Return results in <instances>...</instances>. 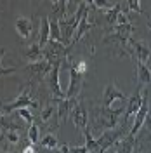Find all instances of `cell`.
Wrapping results in <instances>:
<instances>
[{
	"label": "cell",
	"instance_id": "obj_21",
	"mask_svg": "<svg viewBox=\"0 0 151 153\" xmlns=\"http://www.w3.org/2000/svg\"><path fill=\"white\" fill-rule=\"evenodd\" d=\"M122 2H118L116 5H115L113 9L106 10V21L110 23V25H113V26H116V21H118V16H120V12H122Z\"/></svg>",
	"mask_w": 151,
	"mask_h": 153
},
{
	"label": "cell",
	"instance_id": "obj_11",
	"mask_svg": "<svg viewBox=\"0 0 151 153\" xmlns=\"http://www.w3.org/2000/svg\"><path fill=\"white\" fill-rule=\"evenodd\" d=\"M14 26H16V31L18 35L23 40H28L31 31H33V19L31 18H24V16H19L16 21H14Z\"/></svg>",
	"mask_w": 151,
	"mask_h": 153
},
{
	"label": "cell",
	"instance_id": "obj_24",
	"mask_svg": "<svg viewBox=\"0 0 151 153\" xmlns=\"http://www.w3.org/2000/svg\"><path fill=\"white\" fill-rule=\"evenodd\" d=\"M118 2H101V0H92L90 2V5H95L97 9H101V10H110V9H113L115 5H116Z\"/></svg>",
	"mask_w": 151,
	"mask_h": 153
},
{
	"label": "cell",
	"instance_id": "obj_31",
	"mask_svg": "<svg viewBox=\"0 0 151 153\" xmlns=\"http://www.w3.org/2000/svg\"><path fill=\"white\" fill-rule=\"evenodd\" d=\"M52 153H70V144H61L57 150H54Z\"/></svg>",
	"mask_w": 151,
	"mask_h": 153
},
{
	"label": "cell",
	"instance_id": "obj_8",
	"mask_svg": "<svg viewBox=\"0 0 151 153\" xmlns=\"http://www.w3.org/2000/svg\"><path fill=\"white\" fill-rule=\"evenodd\" d=\"M82 82H84V75H80L75 70V66L70 68V85L66 89V99H76V96L82 89Z\"/></svg>",
	"mask_w": 151,
	"mask_h": 153
},
{
	"label": "cell",
	"instance_id": "obj_32",
	"mask_svg": "<svg viewBox=\"0 0 151 153\" xmlns=\"http://www.w3.org/2000/svg\"><path fill=\"white\" fill-rule=\"evenodd\" d=\"M35 144H30V146H26L24 150H23V153H35V148H33Z\"/></svg>",
	"mask_w": 151,
	"mask_h": 153
},
{
	"label": "cell",
	"instance_id": "obj_9",
	"mask_svg": "<svg viewBox=\"0 0 151 153\" xmlns=\"http://www.w3.org/2000/svg\"><path fill=\"white\" fill-rule=\"evenodd\" d=\"M71 120H73L75 127H78L82 132L89 129V115H87V110H85V106L82 103H76L73 106V110H71Z\"/></svg>",
	"mask_w": 151,
	"mask_h": 153
},
{
	"label": "cell",
	"instance_id": "obj_33",
	"mask_svg": "<svg viewBox=\"0 0 151 153\" xmlns=\"http://www.w3.org/2000/svg\"><path fill=\"white\" fill-rule=\"evenodd\" d=\"M146 125H148V131L151 132V118L148 117V120H146Z\"/></svg>",
	"mask_w": 151,
	"mask_h": 153
},
{
	"label": "cell",
	"instance_id": "obj_30",
	"mask_svg": "<svg viewBox=\"0 0 151 153\" xmlns=\"http://www.w3.org/2000/svg\"><path fill=\"white\" fill-rule=\"evenodd\" d=\"M70 153H89V150H87V146H76V148H71L70 146Z\"/></svg>",
	"mask_w": 151,
	"mask_h": 153
},
{
	"label": "cell",
	"instance_id": "obj_14",
	"mask_svg": "<svg viewBox=\"0 0 151 153\" xmlns=\"http://www.w3.org/2000/svg\"><path fill=\"white\" fill-rule=\"evenodd\" d=\"M76 103H78L76 99H63V101H59V108H57V125L64 124V120L68 118L70 111L73 110V106Z\"/></svg>",
	"mask_w": 151,
	"mask_h": 153
},
{
	"label": "cell",
	"instance_id": "obj_12",
	"mask_svg": "<svg viewBox=\"0 0 151 153\" xmlns=\"http://www.w3.org/2000/svg\"><path fill=\"white\" fill-rule=\"evenodd\" d=\"M129 44L134 47V56H135V59H137V63H141V65H146L148 63V59H150V47L148 45H144V44H141V42H137V40H134V38H130L129 40Z\"/></svg>",
	"mask_w": 151,
	"mask_h": 153
},
{
	"label": "cell",
	"instance_id": "obj_27",
	"mask_svg": "<svg viewBox=\"0 0 151 153\" xmlns=\"http://www.w3.org/2000/svg\"><path fill=\"white\" fill-rule=\"evenodd\" d=\"M127 10H134V12H142V9H141V2L139 0H129L127 2Z\"/></svg>",
	"mask_w": 151,
	"mask_h": 153
},
{
	"label": "cell",
	"instance_id": "obj_29",
	"mask_svg": "<svg viewBox=\"0 0 151 153\" xmlns=\"http://www.w3.org/2000/svg\"><path fill=\"white\" fill-rule=\"evenodd\" d=\"M73 66H75V70L80 73V75H85V73H87V63H85V61H78V63L73 65Z\"/></svg>",
	"mask_w": 151,
	"mask_h": 153
},
{
	"label": "cell",
	"instance_id": "obj_7",
	"mask_svg": "<svg viewBox=\"0 0 151 153\" xmlns=\"http://www.w3.org/2000/svg\"><path fill=\"white\" fill-rule=\"evenodd\" d=\"M52 63L49 61L47 57H44L42 61H37V63H28V70L31 71V75L37 76L38 80H44L45 76L50 75V71H52Z\"/></svg>",
	"mask_w": 151,
	"mask_h": 153
},
{
	"label": "cell",
	"instance_id": "obj_16",
	"mask_svg": "<svg viewBox=\"0 0 151 153\" xmlns=\"http://www.w3.org/2000/svg\"><path fill=\"white\" fill-rule=\"evenodd\" d=\"M134 136H125L123 139H120L118 143L115 144V148H116V153H132L134 150Z\"/></svg>",
	"mask_w": 151,
	"mask_h": 153
},
{
	"label": "cell",
	"instance_id": "obj_2",
	"mask_svg": "<svg viewBox=\"0 0 151 153\" xmlns=\"http://www.w3.org/2000/svg\"><path fill=\"white\" fill-rule=\"evenodd\" d=\"M123 111H111L106 108H95L94 110V129L97 131H111L118 127V117Z\"/></svg>",
	"mask_w": 151,
	"mask_h": 153
},
{
	"label": "cell",
	"instance_id": "obj_28",
	"mask_svg": "<svg viewBox=\"0 0 151 153\" xmlns=\"http://www.w3.org/2000/svg\"><path fill=\"white\" fill-rule=\"evenodd\" d=\"M129 23H130V19H129V16H127V12L122 10L120 16H118V21H116V26H120V25H129Z\"/></svg>",
	"mask_w": 151,
	"mask_h": 153
},
{
	"label": "cell",
	"instance_id": "obj_3",
	"mask_svg": "<svg viewBox=\"0 0 151 153\" xmlns=\"http://www.w3.org/2000/svg\"><path fill=\"white\" fill-rule=\"evenodd\" d=\"M125 129H127V125L123 124V125H120V127L111 129V131H104V132L101 134V137L97 139V144H99V153L108 152V150H110V148H113L120 139H123V137H125Z\"/></svg>",
	"mask_w": 151,
	"mask_h": 153
},
{
	"label": "cell",
	"instance_id": "obj_20",
	"mask_svg": "<svg viewBox=\"0 0 151 153\" xmlns=\"http://www.w3.org/2000/svg\"><path fill=\"white\" fill-rule=\"evenodd\" d=\"M40 146H44L45 150H57V146H59V143H57V137L54 136V134H45L42 139H40Z\"/></svg>",
	"mask_w": 151,
	"mask_h": 153
},
{
	"label": "cell",
	"instance_id": "obj_26",
	"mask_svg": "<svg viewBox=\"0 0 151 153\" xmlns=\"http://www.w3.org/2000/svg\"><path fill=\"white\" fill-rule=\"evenodd\" d=\"M5 137H7V141H9L10 144H18L19 141H21V136H19V132H16V131H5Z\"/></svg>",
	"mask_w": 151,
	"mask_h": 153
},
{
	"label": "cell",
	"instance_id": "obj_17",
	"mask_svg": "<svg viewBox=\"0 0 151 153\" xmlns=\"http://www.w3.org/2000/svg\"><path fill=\"white\" fill-rule=\"evenodd\" d=\"M44 49L40 47L38 44H33V45H30L28 51H26V59H28L30 63H37V61H42L44 59Z\"/></svg>",
	"mask_w": 151,
	"mask_h": 153
},
{
	"label": "cell",
	"instance_id": "obj_5",
	"mask_svg": "<svg viewBox=\"0 0 151 153\" xmlns=\"http://www.w3.org/2000/svg\"><path fill=\"white\" fill-rule=\"evenodd\" d=\"M144 96H146V92H144ZM144 96L141 94V89L135 92V94L129 99V105H127V113H125V125L129 127L130 124H134V120H135V115H137V111L141 110L142 103H144Z\"/></svg>",
	"mask_w": 151,
	"mask_h": 153
},
{
	"label": "cell",
	"instance_id": "obj_4",
	"mask_svg": "<svg viewBox=\"0 0 151 153\" xmlns=\"http://www.w3.org/2000/svg\"><path fill=\"white\" fill-rule=\"evenodd\" d=\"M23 108H33V110H37V108H38V101H33V99L30 97L28 87H26V89H23V92H21L14 101L5 103V105L2 106V115L10 113V111H14V110L18 111V110H23Z\"/></svg>",
	"mask_w": 151,
	"mask_h": 153
},
{
	"label": "cell",
	"instance_id": "obj_15",
	"mask_svg": "<svg viewBox=\"0 0 151 153\" xmlns=\"http://www.w3.org/2000/svg\"><path fill=\"white\" fill-rule=\"evenodd\" d=\"M50 42V18H40V35H38V45L44 49Z\"/></svg>",
	"mask_w": 151,
	"mask_h": 153
},
{
	"label": "cell",
	"instance_id": "obj_22",
	"mask_svg": "<svg viewBox=\"0 0 151 153\" xmlns=\"http://www.w3.org/2000/svg\"><path fill=\"white\" fill-rule=\"evenodd\" d=\"M28 141H30V144H37L38 143V125L37 124H31L28 127Z\"/></svg>",
	"mask_w": 151,
	"mask_h": 153
},
{
	"label": "cell",
	"instance_id": "obj_1",
	"mask_svg": "<svg viewBox=\"0 0 151 153\" xmlns=\"http://www.w3.org/2000/svg\"><path fill=\"white\" fill-rule=\"evenodd\" d=\"M129 99L130 97H127L115 84H108L103 96V108L111 111H123L129 105Z\"/></svg>",
	"mask_w": 151,
	"mask_h": 153
},
{
	"label": "cell",
	"instance_id": "obj_25",
	"mask_svg": "<svg viewBox=\"0 0 151 153\" xmlns=\"http://www.w3.org/2000/svg\"><path fill=\"white\" fill-rule=\"evenodd\" d=\"M52 111H54V105H49L47 108H44V110L40 111V118H42V122H44V124H47L49 120H50Z\"/></svg>",
	"mask_w": 151,
	"mask_h": 153
},
{
	"label": "cell",
	"instance_id": "obj_6",
	"mask_svg": "<svg viewBox=\"0 0 151 153\" xmlns=\"http://www.w3.org/2000/svg\"><path fill=\"white\" fill-rule=\"evenodd\" d=\"M59 70H61V61L59 63H54L52 66V71L49 75V87L54 94V101H63L66 99V92H63V89L59 85Z\"/></svg>",
	"mask_w": 151,
	"mask_h": 153
},
{
	"label": "cell",
	"instance_id": "obj_13",
	"mask_svg": "<svg viewBox=\"0 0 151 153\" xmlns=\"http://www.w3.org/2000/svg\"><path fill=\"white\" fill-rule=\"evenodd\" d=\"M94 26V21H92V18L89 16V10L84 14V18H82V21H80V25H78V28H76L75 31V37H73V42H71V45H75L76 42H80V38L84 37L85 33L89 31V30Z\"/></svg>",
	"mask_w": 151,
	"mask_h": 153
},
{
	"label": "cell",
	"instance_id": "obj_23",
	"mask_svg": "<svg viewBox=\"0 0 151 153\" xmlns=\"http://www.w3.org/2000/svg\"><path fill=\"white\" fill-rule=\"evenodd\" d=\"M18 117H19V118H23V122H26V124H28V127L31 124H35V122H33V115H31V111H30V108L18 110Z\"/></svg>",
	"mask_w": 151,
	"mask_h": 153
},
{
	"label": "cell",
	"instance_id": "obj_19",
	"mask_svg": "<svg viewBox=\"0 0 151 153\" xmlns=\"http://www.w3.org/2000/svg\"><path fill=\"white\" fill-rule=\"evenodd\" d=\"M50 40H56V42H63V31H61V25H59V19L56 16L50 18Z\"/></svg>",
	"mask_w": 151,
	"mask_h": 153
},
{
	"label": "cell",
	"instance_id": "obj_10",
	"mask_svg": "<svg viewBox=\"0 0 151 153\" xmlns=\"http://www.w3.org/2000/svg\"><path fill=\"white\" fill-rule=\"evenodd\" d=\"M148 117H150V105H148V94L144 96V103H142L141 110L137 111V115H135V120H134L132 127H130V136H137V132L141 131V127L144 125V122L148 120Z\"/></svg>",
	"mask_w": 151,
	"mask_h": 153
},
{
	"label": "cell",
	"instance_id": "obj_18",
	"mask_svg": "<svg viewBox=\"0 0 151 153\" xmlns=\"http://www.w3.org/2000/svg\"><path fill=\"white\" fill-rule=\"evenodd\" d=\"M137 80H139V85H148V84H151V71L146 65L137 63Z\"/></svg>",
	"mask_w": 151,
	"mask_h": 153
}]
</instances>
